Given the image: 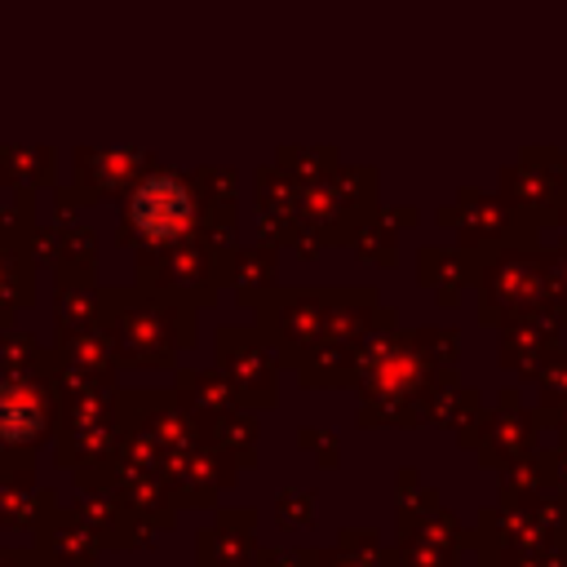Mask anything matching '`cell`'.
<instances>
[{"label":"cell","mask_w":567,"mask_h":567,"mask_svg":"<svg viewBox=\"0 0 567 567\" xmlns=\"http://www.w3.org/2000/svg\"><path fill=\"white\" fill-rule=\"evenodd\" d=\"M461 341L465 337L456 323L403 328L394 350L363 381H354V425L359 430H421L425 394L461 363Z\"/></svg>","instance_id":"1"},{"label":"cell","mask_w":567,"mask_h":567,"mask_svg":"<svg viewBox=\"0 0 567 567\" xmlns=\"http://www.w3.org/2000/svg\"><path fill=\"white\" fill-rule=\"evenodd\" d=\"M199 306L177 292L124 284L102 288L97 328L106 332L120 372H173L186 350L199 346Z\"/></svg>","instance_id":"2"},{"label":"cell","mask_w":567,"mask_h":567,"mask_svg":"<svg viewBox=\"0 0 567 567\" xmlns=\"http://www.w3.org/2000/svg\"><path fill=\"white\" fill-rule=\"evenodd\" d=\"M217 208H235L230 182L208 186V182H195L190 173H177V168H146L124 190L120 248H133V257L164 252V248L199 235Z\"/></svg>","instance_id":"3"},{"label":"cell","mask_w":567,"mask_h":567,"mask_svg":"<svg viewBox=\"0 0 567 567\" xmlns=\"http://www.w3.org/2000/svg\"><path fill=\"white\" fill-rule=\"evenodd\" d=\"M478 323L501 328L509 319L549 310V248L536 235L514 239L478 261Z\"/></svg>","instance_id":"4"},{"label":"cell","mask_w":567,"mask_h":567,"mask_svg":"<svg viewBox=\"0 0 567 567\" xmlns=\"http://www.w3.org/2000/svg\"><path fill=\"white\" fill-rule=\"evenodd\" d=\"M230 257H235L230 239L199 230V235H190L164 252L133 257V275L146 288H164V292L186 297L199 310H213L221 288H230Z\"/></svg>","instance_id":"5"},{"label":"cell","mask_w":567,"mask_h":567,"mask_svg":"<svg viewBox=\"0 0 567 567\" xmlns=\"http://www.w3.org/2000/svg\"><path fill=\"white\" fill-rule=\"evenodd\" d=\"M381 306L377 288H332L319 346L292 368L306 390H350L354 385V346Z\"/></svg>","instance_id":"6"},{"label":"cell","mask_w":567,"mask_h":567,"mask_svg":"<svg viewBox=\"0 0 567 567\" xmlns=\"http://www.w3.org/2000/svg\"><path fill=\"white\" fill-rule=\"evenodd\" d=\"M545 421H540V408H527L523 403V390L518 381L496 390V399L483 408V416H474L470 425H461L452 439L461 452H474V461L483 470H509L514 461H523L536 439H540Z\"/></svg>","instance_id":"7"},{"label":"cell","mask_w":567,"mask_h":567,"mask_svg":"<svg viewBox=\"0 0 567 567\" xmlns=\"http://www.w3.org/2000/svg\"><path fill=\"white\" fill-rule=\"evenodd\" d=\"M62 425L53 359L35 372L0 377V452H40Z\"/></svg>","instance_id":"8"},{"label":"cell","mask_w":567,"mask_h":567,"mask_svg":"<svg viewBox=\"0 0 567 567\" xmlns=\"http://www.w3.org/2000/svg\"><path fill=\"white\" fill-rule=\"evenodd\" d=\"M213 363L235 381L239 403L252 412L279 408V346L257 323H217L213 332Z\"/></svg>","instance_id":"9"},{"label":"cell","mask_w":567,"mask_h":567,"mask_svg":"<svg viewBox=\"0 0 567 567\" xmlns=\"http://www.w3.org/2000/svg\"><path fill=\"white\" fill-rule=\"evenodd\" d=\"M328 292L332 288H270L252 315H257V328L279 346V359L284 368L292 372L323 337V319H328Z\"/></svg>","instance_id":"10"},{"label":"cell","mask_w":567,"mask_h":567,"mask_svg":"<svg viewBox=\"0 0 567 567\" xmlns=\"http://www.w3.org/2000/svg\"><path fill=\"white\" fill-rule=\"evenodd\" d=\"M120 421L142 425L159 447L164 461L177 452H190L195 443H204V421L177 399V390H155V385H124L120 390Z\"/></svg>","instance_id":"11"},{"label":"cell","mask_w":567,"mask_h":567,"mask_svg":"<svg viewBox=\"0 0 567 567\" xmlns=\"http://www.w3.org/2000/svg\"><path fill=\"white\" fill-rule=\"evenodd\" d=\"M164 478H168V492H173L177 509L213 514V509L221 505V492H230V487H235L239 465L204 439V443H195L190 452L168 456V461H164Z\"/></svg>","instance_id":"12"},{"label":"cell","mask_w":567,"mask_h":567,"mask_svg":"<svg viewBox=\"0 0 567 567\" xmlns=\"http://www.w3.org/2000/svg\"><path fill=\"white\" fill-rule=\"evenodd\" d=\"M71 505H75V509L84 514V523L97 532L102 549H133V554H142V549H155L159 536L168 532L159 518H146V514L128 509V505L120 501V492H115V487H102V483L75 487Z\"/></svg>","instance_id":"13"},{"label":"cell","mask_w":567,"mask_h":567,"mask_svg":"<svg viewBox=\"0 0 567 567\" xmlns=\"http://www.w3.org/2000/svg\"><path fill=\"white\" fill-rule=\"evenodd\" d=\"M62 492L35 478V452H0V532H35Z\"/></svg>","instance_id":"14"},{"label":"cell","mask_w":567,"mask_h":567,"mask_svg":"<svg viewBox=\"0 0 567 567\" xmlns=\"http://www.w3.org/2000/svg\"><path fill=\"white\" fill-rule=\"evenodd\" d=\"M563 346V319L554 310H536L523 319L501 323V346H496V363L518 381V385H536L545 359Z\"/></svg>","instance_id":"15"},{"label":"cell","mask_w":567,"mask_h":567,"mask_svg":"<svg viewBox=\"0 0 567 567\" xmlns=\"http://www.w3.org/2000/svg\"><path fill=\"white\" fill-rule=\"evenodd\" d=\"M257 505H217L213 523L195 532V567H252L257 558Z\"/></svg>","instance_id":"16"},{"label":"cell","mask_w":567,"mask_h":567,"mask_svg":"<svg viewBox=\"0 0 567 567\" xmlns=\"http://www.w3.org/2000/svg\"><path fill=\"white\" fill-rule=\"evenodd\" d=\"M53 377H58V394H71L97 381H120V363L106 332L93 323L71 337H53Z\"/></svg>","instance_id":"17"},{"label":"cell","mask_w":567,"mask_h":567,"mask_svg":"<svg viewBox=\"0 0 567 567\" xmlns=\"http://www.w3.org/2000/svg\"><path fill=\"white\" fill-rule=\"evenodd\" d=\"M31 549H35V558H40V567H89V563H97L102 540H97V532L84 523V514L66 501V505H58V509L31 532Z\"/></svg>","instance_id":"18"},{"label":"cell","mask_w":567,"mask_h":567,"mask_svg":"<svg viewBox=\"0 0 567 567\" xmlns=\"http://www.w3.org/2000/svg\"><path fill=\"white\" fill-rule=\"evenodd\" d=\"M465 540H470V527L447 505H439L430 518H421L416 527L399 532L394 549H399L403 567H461Z\"/></svg>","instance_id":"19"},{"label":"cell","mask_w":567,"mask_h":567,"mask_svg":"<svg viewBox=\"0 0 567 567\" xmlns=\"http://www.w3.org/2000/svg\"><path fill=\"white\" fill-rule=\"evenodd\" d=\"M465 199L474 204V195H465ZM443 221L456 226V230H461V244H465L470 252H478V257H487V252H496V248H505V244H514V239L536 235L532 221H523L514 208H505V204H496V199H478L474 213L447 208V213H439V226H443Z\"/></svg>","instance_id":"20"},{"label":"cell","mask_w":567,"mask_h":567,"mask_svg":"<svg viewBox=\"0 0 567 567\" xmlns=\"http://www.w3.org/2000/svg\"><path fill=\"white\" fill-rule=\"evenodd\" d=\"M478 252H470L465 244L461 248H421L416 252V284L434 292V306L439 310H456L465 288L478 284Z\"/></svg>","instance_id":"21"},{"label":"cell","mask_w":567,"mask_h":567,"mask_svg":"<svg viewBox=\"0 0 567 567\" xmlns=\"http://www.w3.org/2000/svg\"><path fill=\"white\" fill-rule=\"evenodd\" d=\"M35 306V252L31 239L0 230V328L18 319V310Z\"/></svg>","instance_id":"22"},{"label":"cell","mask_w":567,"mask_h":567,"mask_svg":"<svg viewBox=\"0 0 567 567\" xmlns=\"http://www.w3.org/2000/svg\"><path fill=\"white\" fill-rule=\"evenodd\" d=\"M173 390L177 399L199 416V421H213V416H226L239 403V390L235 381L213 363V368H173Z\"/></svg>","instance_id":"23"},{"label":"cell","mask_w":567,"mask_h":567,"mask_svg":"<svg viewBox=\"0 0 567 567\" xmlns=\"http://www.w3.org/2000/svg\"><path fill=\"white\" fill-rule=\"evenodd\" d=\"M120 439V416L106 421H62L53 434V465L62 470H80V465H97L111 456Z\"/></svg>","instance_id":"24"},{"label":"cell","mask_w":567,"mask_h":567,"mask_svg":"<svg viewBox=\"0 0 567 567\" xmlns=\"http://www.w3.org/2000/svg\"><path fill=\"white\" fill-rule=\"evenodd\" d=\"M97 275H80V270H53V337H71L80 328L97 323Z\"/></svg>","instance_id":"25"},{"label":"cell","mask_w":567,"mask_h":567,"mask_svg":"<svg viewBox=\"0 0 567 567\" xmlns=\"http://www.w3.org/2000/svg\"><path fill=\"white\" fill-rule=\"evenodd\" d=\"M483 408H487V399H483L474 385H465V381H461V372L452 368L439 385H430L425 408H421V421H425V425H434V430L456 434L461 425H470L474 416H483Z\"/></svg>","instance_id":"26"},{"label":"cell","mask_w":567,"mask_h":567,"mask_svg":"<svg viewBox=\"0 0 567 567\" xmlns=\"http://www.w3.org/2000/svg\"><path fill=\"white\" fill-rule=\"evenodd\" d=\"M315 567H403L399 549L377 536V527H341L337 545H315Z\"/></svg>","instance_id":"27"},{"label":"cell","mask_w":567,"mask_h":567,"mask_svg":"<svg viewBox=\"0 0 567 567\" xmlns=\"http://www.w3.org/2000/svg\"><path fill=\"white\" fill-rule=\"evenodd\" d=\"M279 244H244V248H235V257H230V292H235V306H244V310H252L270 288H275V279H279V252H275Z\"/></svg>","instance_id":"28"},{"label":"cell","mask_w":567,"mask_h":567,"mask_svg":"<svg viewBox=\"0 0 567 567\" xmlns=\"http://www.w3.org/2000/svg\"><path fill=\"white\" fill-rule=\"evenodd\" d=\"M204 439H208L217 452H226L239 470H252L257 456H261V421H257L252 408H235V412H226V416L204 421Z\"/></svg>","instance_id":"29"},{"label":"cell","mask_w":567,"mask_h":567,"mask_svg":"<svg viewBox=\"0 0 567 567\" xmlns=\"http://www.w3.org/2000/svg\"><path fill=\"white\" fill-rule=\"evenodd\" d=\"M554 487H558V478H554V447H532L523 461L501 470L496 501H532V496H545Z\"/></svg>","instance_id":"30"},{"label":"cell","mask_w":567,"mask_h":567,"mask_svg":"<svg viewBox=\"0 0 567 567\" xmlns=\"http://www.w3.org/2000/svg\"><path fill=\"white\" fill-rule=\"evenodd\" d=\"M439 505H443V492L430 487L416 465H399V470H394V532L416 527V523L430 518Z\"/></svg>","instance_id":"31"},{"label":"cell","mask_w":567,"mask_h":567,"mask_svg":"<svg viewBox=\"0 0 567 567\" xmlns=\"http://www.w3.org/2000/svg\"><path fill=\"white\" fill-rule=\"evenodd\" d=\"M53 359V350L35 337V332H27V328H0V377H9V372H35V368H44Z\"/></svg>","instance_id":"32"},{"label":"cell","mask_w":567,"mask_h":567,"mask_svg":"<svg viewBox=\"0 0 567 567\" xmlns=\"http://www.w3.org/2000/svg\"><path fill=\"white\" fill-rule=\"evenodd\" d=\"M270 518H275L279 532H310L315 527V487L284 483L270 501Z\"/></svg>","instance_id":"33"},{"label":"cell","mask_w":567,"mask_h":567,"mask_svg":"<svg viewBox=\"0 0 567 567\" xmlns=\"http://www.w3.org/2000/svg\"><path fill=\"white\" fill-rule=\"evenodd\" d=\"M58 270L97 275V235L89 226H75V230L58 235Z\"/></svg>","instance_id":"34"},{"label":"cell","mask_w":567,"mask_h":567,"mask_svg":"<svg viewBox=\"0 0 567 567\" xmlns=\"http://www.w3.org/2000/svg\"><path fill=\"white\" fill-rule=\"evenodd\" d=\"M350 244H354V257H359V261H372V266H385V270L399 261V252H394V226L363 221Z\"/></svg>","instance_id":"35"},{"label":"cell","mask_w":567,"mask_h":567,"mask_svg":"<svg viewBox=\"0 0 567 567\" xmlns=\"http://www.w3.org/2000/svg\"><path fill=\"white\" fill-rule=\"evenodd\" d=\"M297 447L319 465V470H337L341 465V439L332 434V430H323V425H297Z\"/></svg>","instance_id":"36"},{"label":"cell","mask_w":567,"mask_h":567,"mask_svg":"<svg viewBox=\"0 0 567 567\" xmlns=\"http://www.w3.org/2000/svg\"><path fill=\"white\" fill-rule=\"evenodd\" d=\"M563 399H567V346H558V350L545 359L540 377H536V403H540V408L563 403Z\"/></svg>","instance_id":"37"},{"label":"cell","mask_w":567,"mask_h":567,"mask_svg":"<svg viewBox=\"0 0 567 567\" xmlns=\"http://www.w3.org/2000/svg\"><path fill=\"white\" fill-rule=\"evenodd\" d=\"M252 567H315V545H257Z\"/></svg>","instance_id":"38"},{"label":"cell","mask_w":567,"mask_h":567,"mask_svg":"<svg viewBox=\"0 0 567 567\" xmlns=\"http://www.w3.org/2000/svg\"><path fill=\"white\" fill-rule=\"evenodd\" d=\"M478 567H567V545H549V549H532V554H496Z\"/></svg>","instance_id":"39"},{"label":"cell","mask_w":567,"mask_h":567,"mask_svg":"<svg viewBox=\"0 0 567 567\" xmlns=\"http://www.w3.org/2000/svg\"><path fill=\"white\" fill-rule=\"evenodd\" d=\"M549 310L563 319L567 328V239L549 252Z\"/></svg>","instance_id":"40"},{"label":"cell","mask_w":567,"mask_h":567,"mask_svg":"<svg viewBox=\"0 0 567 567\" xmlns=\"http://www.w3.org/2000/svg\"><path fill=\"white\" fill-rule=\"evenodd\" d=\"M0 230L22 235V239H31V235H35V221H31V199H27V195H18L9 208H0Z\"/></svg>","instance_id":"41"},{"label":"cell","mask_w":567,"mask_h":567,"mask_svg":"<svg viewBox=\"0 0 567 567\" xmlns=\"http://www.w3.org/2000/svg\"><path fill=\"white\" fill-rule=\"evenodd\" d=\"M31 252H35V266H44V270H58V235H53V230H40V235H31Z\"/></svg>","instance_id":"42"},{"label":"cell","mask_w":567,"mask_h":567,"mask_svg":"<svg viewBox=\"0 0 567 567\" xmlns=\"http://www.w3.org/2000/svg\"><path fill=\"white\" fill-rule=\"evenodd\" d=\"M0 567H40L31 545H0Z\"/></svg>","instance_id":"43"},{"label":"cell","mask_w":567,"mask_h":567,"mask_svg":"<svg viewBox=\"0 0 567 567\" xmlns=\"http://www.w3.org/2000/svg\"><path fill=\"white\" fill-rule=\"evenodd\" d=\"M540 408V403H536ZM540 421L554 430V434H567V399L563 403H549V408H540Z\"/></svg>","instance_id":"44"},{"label":"cell","mask_w":567,"mask_h":567,"mask_svg":"<svg viewBox=\"0 0 567 567\" xmlns=\"http://www.w3.org/2000/svg\"><path fill=\"white\" fill-rule=\"evenodd\" d=\"M554 478H558V487H567V434H558V443H554Z\"/></svg>","instance_id":"45"},{"label":"cell","mask_w":567,"mask_h":567,"mask_svg":"<svg viewBox=\"0 0 567 567\" xmlns=\"http://www.w3.org/2000/svg\"><path fill=\"white\" fill-rule=\"evenodd\" d=\"M89 567H102V563H89Z\"/></svg>","instance_id":"46"}]
</instances>
